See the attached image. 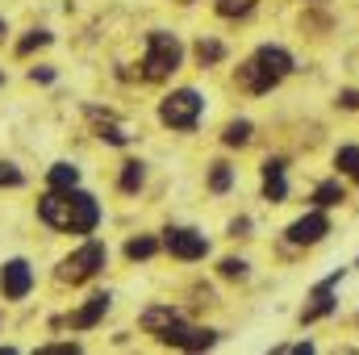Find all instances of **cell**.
Here are the masks:
<instances>
[{
  "label": "cell",
  "mask_w": 359,
  "mask_h": 355,
  "mask_svg": "<svg viewBox=\"0 0 359 355\" xmlns=\"http://www.w3.org/2000/svg\"><path fill=\"white\" fill-rule=\"evenodd\" d=\"M38 217L55 230H67V234H92L100 222V205H96V196L80 192V188H67V192L50 188L38 201Z\"/></svg>",
  "instance_id": "6da1fadb"
},
{
  "label": "cell",
  "mask_w": 359,
  "mask_h": 355,
  "mask_svg": "<svg viewBox=\"0 0 359 355\" xmlns=\"http://www.w3.org/2000/svg\"><path fill=\"white\" fill-rule=\"evenodd\" d=\"M288 72H292V55H288L284 46H259V51L238 67V84L247 92H271Z\"/></svg>",
  "instance_id": "7a4b0ae2"
},
{
  "label": "cell",
  "mask_w": 359,
  "mask_h": 355,
  "mask_svg": "<svg viewBox=\"0 0 359 355\" xmlns=\"http://www.w3.org/2000/svg\"><path fill=\"white\" fill-rule=\"evenodd\" d=\"M180 59H184V46H180L176 34H168V29H151L147 34V59H142V76L147 80H168L180 67Z\"/></svg>",
  "instance_id": "3957f363"
},
{
  "label": "cell",
  "mask_w": 359,
  "mask_h": 355,
  "mask_svg": "<svg viewBox=\"0 0 359 355\" xmlns=\"http://www.w3.org/2000/svg\"><path fill=\"white\" fill-rule=\"evenodd\" d=\"M104 260H109L104 243H84L80 251H72V255L59 264V280H63V284H84V280H92V276L104 267Z\"/></svg>",
  "instance_id": "277c9868"
},
{
  "label": "cell",
  "mask_w": 359,
  "mask_h": 355,
  "mask_svg": "<svg viewBox=\"0 0 359 355\" xmlns=\"http://www.w3.org/2000/svg\"><path fill=\"white\" fill-rule=\"evenodd\" d=\"M201 96L192 88H180L172 96H163V105H159V121L163 126H172V130H192L196 126V117H201Z\"/></svg>",
  "instance_id": "5b68a950"
},
{
  "label": "cell",
  "mask_w": 359,
  "mask_h": 355,
  "mask_svg": "<svg viewBox=\"0 0 359 355\" xmlns=\"http://www.w3.org/2000/svg\"><path fill=\"white\" fill-rule=\"evenodd\" d=\"M155 335H159L163 347H180V351H205V347L217 343V330H201V326H188L180 318H172L168 326H159Z\"/></svg>",
  "instance_id": "8992f818"
},
{
  "label": "cell",
  "mask_w": 359,
  "mask_h": 355,
  "mask_svg": "<svg viewBox=\"0 0 359 355\" xmlns=\"http://www.w3.org/2000/svg\"><path fill=\"white\" fill-rule=\"evenodd\" d=\"M163 247H168L176 260H188V264L209 255V239L196 234V230H188V226H172V230L163 234Z\"/></svg>",
  "instance_id": "52a82bcc"
},
{
  "label": "cell",
  "mask_w": 359,
  "mask_h": 355,
  "mask_svg": "<svg viewBox=\"0 0 359 355\" xmlns=\"http://www.w3.org/2000/svg\"><path fill=\"white\" fill-rule=\"evenodd\" d=\"M330 234V217L322 213V209H313V213H305V217H297L292 226H288V243L292 247H313V243H322Z\"/></svg>",
  "instance_id": "ba28073f"
},
{
  "label": "cell",
  "mask_w": 359,
  "mask_h": 355,
  "mask_svg": "<svg viewBox=\"0 0 359 355\" xmlns=\"http://www.w3.org/2000/svg\"><path fill=\"white\" fill-rule=\"evenodd\" d=\"M29 288H34V267L25 264V260H8V264L0 267V293H4V301H21V297H29Z\"/></svg>",
  "instance_id": "9c48e42d"
},
{
  "label": "cell",
  "mask_w": 359,
  "mask_h": 355,
  "mask_svg": "<svg viewBox=\"0 0 359 355\" xmlns=\"http://www.w3.org/2000/svg\"><path fill=\"white\" fill-rule=\"evenodd\" d=\"M339 276H343V272L326 276V280L313 288V305H305V309H301V322H305V326H309V322H318V318H326V314L334 309V284H339Z\"/></svg>",
  "instance_id": "30bf717a"
},
{
  "label": "cell",
  "mask_w": 359,
  "mask_h": 355,
  "mask_svg": "<svg viewBox=\"0 0 359 355\" xmlns=\"http://www.w3.org/2000/svg\"><path fill=\"white\" fill-rule=\"evenodd\" d=\"M109 305H113V297H109V293H96V297H88V301L67 318V326H72V330H92V326L109 314Z\"/></svg>",
  "instance_id": "8fae6325"
},
{
  "label": "cell",
  "mask_w": 359,
  "mask_h": 355,
  "mask_svg": "<svg viewBox=\"0 0 359 355\" xmlns=\"http://www.w3.org/2000/svg\"><path fill=\"white\" fill-rule=\"evenodd\" d=\"M264 196H268V201H284V196H288L284 159H268V163H264Z\"/></svg>",
  "instance_id": "7c38bea8"
},
{
  "label": "cell",
  "mask_w": 359,
  "mask_h": 355,
  "mask_svg": "<svg viewBox=\"0 0 359 355\" xmlns=\"http://www.w3.org/2000/svg\"><path fill=\"white\" fill-rule=\"evenodd\" d=\"M46 184H50V188H59V192L80 188V168H72V163H55V168L46 172Z\"/></svg>",
  "instance_id": "4fadbf2b"
},
{
  "label": "cell",
  "mask_w": 359,
  "mask_h": 355,
  "mask_svg": "<svg viewBox=\"0 0 359 355\" xmlns=\"http://www.w3.org/2000/svg\"><path fill=\"white\" fill-rule=\"evenodd\" d=\"M226 59V46L217 42V38H201L196 42V63L201 67H213V63H222Z\"/></svg>",
  "instance_id": "5bb4252c"
},
{
  "label": "cell",
  "mask_w": 359,
  "mask_h": 355,
  "mask_svg": "<svg viewBox=\"0 0 359 355\" xmlns=\"http://www.w3.org/2000/svg\"><path fill=\"white\" fill-rule=\"evenodd\" d=\"M142 180H147V163H138V159H130V163H121V192H138L142 188Z\"/></svg>",
  "instance_id": "9a60e30c"
},
{
  "label": "cell",
  "mask_w": 359,
  "mask_h": 355,
  "mask_svg": "<svg viewBox=\"0 0 359 355\" xmlns=\"http://www.w3.org/2000/svg\"><path fill=\"white\" fill-rule=\"evenodd\" d=\"M347 192H343V184L339 180H326V184H318V192H313V201H318V209H330V205H339Z\"/></svg>",
  "instance_id": "2e32d148"
},
{
  "label": "cell",
  "mask_w": 359,
  "mask_h": 355,
  "mask_svg": "<svg viewBox=\"0 0 359 355\" xmlns=\"http://www.w3.org/2000/svg\"><path fill=\"white\" fill-rule=\"evenodd\" d=\"M155 251H159V243H155L151 234H138V239L126 243V260H151Z\"/></svg>",
  "instance_id": "e0dca14e"
},
{
  "label": "cell",
  "mask_w": 359,
  "mask_h": 355,
  "mask_svg": "<svg viewBox=\"0 0 359 355\" xmlns=\"http://www.w3.org/2000/svg\"><path fill=\"white\" fill-rule=\"evenodd\" d=\"M222 142L226 147H247L251 142V121H230L226 134H222Z\"/></svg>",
  "instance_id": "ac0fdd59"
},
{
  "label": "cell",
  "mask_w": 359,
  "mask_h": 355,
  "mask_svg": "<svg viewBox=\"0 0 359 355\" xmlns=\"http://www.w3.org/2000/svg\"><path fill=\"white\" fill-rule=\"evenodd\" d=\"M172 318H180L172 305H155V309H147V314H142V326H147V330H159V326H168Z\"/></svg>",
  "instance_id": "d6986e66"
},
{
  "label": "cell",
  "mask_w": 359,
  "mask_h": 355,
  "mask_svg": "<svg viewBox=\"0 0 359 355\" xmlns=\"http://www.w3.org/2000/svg\"><path fill=\"white\" fill-rule=\"evenodd\" d=\"M334 168L347 172L351 180H359V147H343V151L334 155Z\"/></svg>",
  "instance_id": "ffe728a7"
},
{
  "label": "cell",
  "mask_w": 359,
  "mask_h": 355,
  "mask_svg": "<svg viewBox=\"0 0 359 355\" xmlns=\"http://www.w3.org/2000/svg\"><path fill=\"white\" fill-rule=\"evenodd\" d=\"M213 8H217L222 17H247V13L255 8V0H213Z\"/></svg>",
  "instance_id": "44dd1931"
},
{
  "label": "cell",
  "mask_w": 359,
  "mask_h": 355,
  "mask_svg": "<svg viewBox=\"0 0 359 355\" xmlns=\"http://www.w3.org/2000/svg\"><path fill=\"white\" fill-rule=\"evenodd\" d=\"M230 184H234V172H230L226 163H213V172H209V188H213V192H226Z\"/></svg>",
  "instance_id": "7402d4cb"
},
{
  "label": "cell",
  "mask_w": 359,
  "mask_h": 355,
  "mask_svg": "<svg viewBox=\"0 0 359 355\" xmlns=\"http://www.w3.org/2000/svg\"><path fill=\"white\" fill-rule=\"evenodd\" d=\"M46 42H50V34H46V29H34L29 38H21V42H17V55H34V51H38V46H46Z\"/></svg>",
  "instance_id": "603a6c76"
},
{
  "label": "cell",
  "mask_w": 359,
  "mask_h": 355,
  "mask_svg": "<svg viewBox=\"0 0 359 355\" xmlns=\"http://www.w3.org/2000/svg\"><path fill=\"white\" fill-rule=\"evenodd\" d=\"M25 176H21V168H13V163H0V188H21Z\"/></svg>",
  "instance_id": "cb8c5ba5"
},
{
  "label": "cell",
  "mask_w": 359,
  "mask_h": 355,
  "mask_svg": "<svg viewBox=\"0 0 359 355\" xmlns=\"http://www.w3.org/2000/svg\"><path fill=\"white\" fill-rule=\"evenodd\" d=\"M100 138H104V142H113V147H126V142H130V134H126V130H117V126H100Z\"/></svg>",
  "instance_id": "d4e9b609"
},
{
  "label": "cell",
  "mask_w": 359,
  "mask_h": 355,
  "mask_svg": "<svg viewBox=\"0 0 359 355\" xmlns=\"http://www.w3.org/2000/svg\"><path fill=\"white\" fill-rule=\"evenodd\" d=\"M222 276H226V280H243V276H247V264H243V260H222Z\"/></svg>",
  "instance_id": "484cf974"
},
{
  "label": "cell",
  "mask_w": 359,
  "mask_h": 355,
  "mask_svg": "<svg viewBox=\"0 0 359 355\" xmlns=\"http://www.w3.org/2000/svg\"><path fill=\"white\" fill-rule=\"evenodd\" d=\"M67 351H80V343H50V347H42V355H67Z\"/></svg>",
  "instance_id": "4316f807"
},
{
  "label": "cell",
  "mask_w": 359,
  "mask_h": 355,
  "mask_svg": "<svg viewBox=\"0 0 359 355\" xmlns=\"http://www.w3.org/2000/svg\"><path fill=\"white\" fill-rule=\"evenodd\" d=\"M4 34H8V25H4V17H0V42H4Z\"/></svg>",
  "instance_id": "83f0119b"
},
{
  "label": "cell",
  "mask_w": 359,
  "mask_h": 355,
  "mask_svg": "<svg viewBox=\"0 0 359 355\" xmlns=\"http://www.w3.org/2000/svg\"><path fill=\"white\" fill-rule=\"evenodd\" d=\"M0 80H4V76H0Z\"/></svg>",
  "instance_id": "f1b7e54d"
},
{
  "label": "cell",
  "mask_w": 359,
  "mask_h": 355,
  "mask_svg": "<svg viewBox=\"0 0 359 355\" xmlns=\"http://www.w3.org/2000/svg\"><path fill=\"white\" fill-rule=\"evenodd\" d=\"M184 4H188V0H184Z\"/></svg>",
  "instance_id": "f546056e"
}]
</instances>
